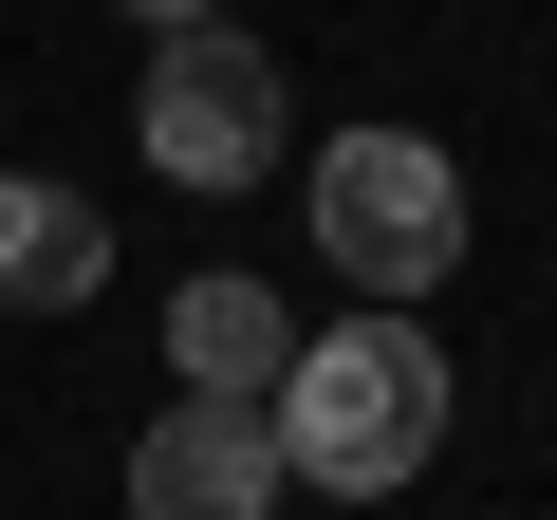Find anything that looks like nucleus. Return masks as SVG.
I'll list each match as a JSON object with an SVG mask.
<instances>
[{"mask_svg":"<svg viewBox=\"0 0 557 520\" xmlns=\"http://www.w3.org/2000/svg\"><path fill=\"white\" fill-rule=\"evenodd\" d=\"M260 428H278V483L409 502L428 446H446V354H428V317H335V335H298L278 391H260Z\"/></svg>","mask_w":557,"mask_h":520,"instance_id":"f257e3e1","label":"nucleus"},{"mask_svg":"<svg viewBox=\"0 0 557 520\" xmlns=\"http://www.w3.org/2000/svg\"><path fill=\"white\" fill-rule=\"evenodd\" d=\"M317 260H335L372 317L446 298V260H465V168H446L428 131H354V149H317Z\"/></svg>","mask_w":557,"mask_h":520,"instance_id":"f03ea898","label":"nucleus"},{"mask_svg":"<svg viewBox=\"0 0 557 520\" xmlns=\"http://www.w3.org/2000/svg\"><path fill=\"white\" fill-rule=\"evenodd\" d=\"M131 149L168 168V186H260L278 149H298V94H278V57L260 38H223V20H186L168 57H149V112H131Z\"/></svg>","mask_w":557,"mask_h":520,"instance_id":"7ed1b4c3","label":"nucleus"},{"mask_svg":"<svg viewBox=\"0 0 557 520\" xmlns=\"http://www.w3.org/2000/svg\"><path fill=\"white\" fill-rule=\"evenodd\" d=\"M278 502V428L242 391H168L131 428V520H260Z\"/></svg>","mask_w":557,"mask_h":520,"instance_id":"20e7f679","label":"nucleus"},{"mask_svg":"<svg viewBox=\"0 0 557 520\" xmlns=\"http://www.w3.org/2000/svg\"><path fill=\"white\" fill-rule=\"evenodd\" d=\"M112 280V223H94V186H57V168H0V317H75Z\"/></svg>","mask_w":557,"mask_h":520,"instance_id":"39448f33","label":"nucleus"},{"mask_svg":"<svg viewBox=\"0 0 557 520\" xmlns=\"http://www.w3.org/2000/svg\"><path fill=\"white\" fill-rule=\"evenodd\" d=\"M168 354H186V391H242V409H260L278 354H298V317H278L260 280H186V298H168Z\"/></svg>","mask_w":557,"mask_h":520,"instance_id":"423d86ee","label":"nucleus"},{"mask_svg":"<svg viewBox=\"0 0 557 520\" xmlns=\"http://www.w3.org/2000/svg\"><path fill=\"white\" fill-rule=\"evenodd\" d=\"M131 20H149V38H186V20H205V0H131Z\"/></svg>","mask_w":557,"mask_h":520,"instance_id":"0eeeda50","label":"nucleus"}]
</instances>
